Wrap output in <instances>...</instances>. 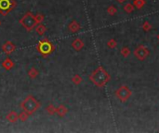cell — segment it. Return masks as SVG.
Masks as SVG:
<instances>
[{"label":"cell","instance_id":"cell-20","mask_svg":"<svg viewBox=\"0 0 159 133\" xmlns=\"http://www.w3.org/2000/svg\"><path fill=\"white\" fill-rule=\"evenodd\" d=\"M117 46V42L115 41V39H110L108 42H107V46L110 48V49H113L115 48Z\"/></svg>","mask_w":159,"mask_h":133},{"label":"cell","instance_id":"cell-9","mask_svg":"<svg viewBox=\"0 0 159 133\" xmlns=\"http://www.w3.org/2000/svg\"><path fill=\"white\" fill-rule=\"evenodd\" d=\"M72 47H73L76 51L79 52L84 47V42L80 38H76L73 41V43H72Z\"/></svg>","mask_w":159,"mask_h":133},{"label":"cell","instance_id":"cell-14","mask_svg":"<svg viewBox=\"0 0 159 133\" xmlns=\"http://www.w3.org/2000/svg\"><path fill=\"white\" fill-rule=\"evenodd\" d=\"M36 32L38 35L42 36V35H44L47 32V28L46 26H44L42 23H39L36 27Z\"/></svg>","mask_w":159,"mask_h":133},{"label":"cell","instance_id":"cell-1","mask_svg":"<svg viewBox=\"0 0 159 133\" xmlns=\"http://www.w3.org/2000/svg\"><path fill=\"white\" fill-rule=\"evenodd\" d=\"M90 81L96 85L97 87H104L107 82L111 80V77L109 75V73L103 68V67H99L97 68L90 76Z\"/></svg>","mask_w":159,"mask_h":133},{"label":"cell","instance_id":"cell-3","mask_svg":"<svg viewBox=\"0 0 159 133\" xmlns=\"http://www.w3.org/2000/svg\"><path fill=\"white\" fill-rule=\"evenodd\" d=\"M36 49L42 55L47 56L54 52L55 47H54V44L50 43L49 39H43L38 43Z\"/></svg>","mask_w":159,"mask_h":133},{"label":"cell","instance_id":"cell-12","mask_svg":"<svg viewBox=\"0 0 159 133\" xmlns=\"http://www.w3.org/2000/svg\"><path fill=\"white\" fill-rule=\"evenodd\" d=\"M68 113V108L64 105H61L60 106L56 107V114L60 117H63Z\"/></svg>","mask_w":159,"mask_h":133},{"label":"cell","instance_id":"cell-22","mask_svg":"<svg viewBox=\"0 0 159 133\" xmlns=\"http://www.w3.org/2000/svg\"><path fill=\"white\" fill-rule=\"evenodd\" d=\"M117 12V8H115L114 6H109L107 8V13L109 15H111V16H113V15Z\"/></svg>","mask_w":159,"mask_h":133},{"label":"cell","instance_id":"cell-27","mask_svg":"<svg viewBox=\"0 0 159 133\" xmlns=\"http://www.w3.org/2000/svg\"><path fill=\"white\" fill-rule=\"evenodd\" d=\"M157 39H158V41H159V34L157 35Z\"/></svg>","mask_w":159,"mask_h":133},{"label":"cell","instance_id":"cell-23","mask_svg":"<svg viewBox=\"0 0 159 133\" xmlns=\"http://www.w3.org/2000/svg\"><path fill=\"white\" fill-rule=\"evenodd\" d=\"M35 19H36V23H41L43 21H44V19H45V16L43 14H41V13H38V14H36V15H35Z\"/></svg>","mask_w":159,"mask_h":133},{"label":"cell","instance_id":"cell-10","mask_svg":"<svg viewBox=\"0 0 159 133\" xmlns=\"http://www.w3.org/2000/svg\"><path fill=\"white\" fill-rule=\"evenodd\" d=\"M6 118L9 123H15L19 120V115L15 111H10L7 115Z\"/></svg>","mask_w":159,"mask_h":133},{"label":"cell","instance_id":"cell-4","mask_svg":"<svg viewBox=\"0 0 159 133\" xmlns=\"http://www.w3.org/2000/svg\"><path fill=\"white\" fill-rule=\"evenodd\" d=\"M20 23L22 26H23L26 31L31 32L32 30L36 27V25L37 24L35 19V15L32 12H27L24 16L20 20Z\"/></svg>","mask_w":159,"mask_h":133},{"label":"cell","instance_id":"cell-21","mask_svg":"<svg viewBox=\"0 0 159 133\" xmlns=\"http://www.w3.org/2000/svg\"><path fill=\"white\" fill-rule=\"evenodd\" d=\"M46 110H47L48 114L50 115V116L56 114V107H55L53 105H49V106H47V109H46Z\"/></svg>","mask_w":159,"mask_h":133},{"label":"cell","instance_id":"cell-16","mask_svg":"<svg viewBox=\"0 0 159 133\" xmlns=\"http://www.w3.org/2000/svg\"><path fill=\"white\" fill-rule=\"evenodd\" d=\"M133 5L136 8L140 9L143 8V6L145 5V0H134L133 1Z\"/></svg>","mask_w":159,"mask_h":133},{"label":"cell","instance_id":"cell-6","mask_svg":"<svg viewBox=\"0 0 159 133\" xmlns=\"http://www.w3.org/2000/svg\"><path fill=\"white\" fill-rule=\"evenodd\" d=\"M16 7V2L14 0H0V13L3 16L10 12Z\"/></svg>","mask_w":159,"mask_h":133},{"label":"cell","instance_id":"cell-18","mask_svg":"<svg viewBox=\"0 0 159 133\" xmlns=\"http://www.w3.org/2000/svg\"><path fill=\"white\" fill-rule=\"evenodd\" d=\"M29 115L26 111H22V112H21L20 114H19V120H21V121H22V122H25L27 119H28V117H29Z\"/></svg>","mask_w":159,"mask_h":133},{"label":"cell","instance_id":"cell-28","mask_svg":"<svg viewBox=\"0 0 159 133\" xmlns=\"http://www.w3.org/2000/svg\"><path fill=\"white\" fill-rule=\"evenodd\" d=\"M0 25H1V21H0Z\"/></svg>","mask_w":159,"mask_h":133},{"label":"cell","instance_id":"cell-13","mask_svg":"<svg viewBox=\"0 0 159 133\" xmlns=\"http://www.w3.org/2000/svg\"><path fill=\"white\" fill-rule=\"evenodd\" d=\"M14 67V63L9 57L6 58L5 60L2 62V68H4L6 70H10Z\"/></svg>","mask_w":159,"mask_h":133},{"label":"cell","instance_id":"cell-11","mask_svg":"<svg viewBox=\"0 0 159 133\" xmlns=\"http://www.w3.org/2000/svg\"><path fill=\"white\" fill-rule=\"evenodd\" d=\"M68 29H69V31L71 33H77L79 30L81 29V26H80V24L76 21H72L69 24Z\"/></svg>","mask_w":159,"mask_h":133},{"label":"cell","instance_id":"cell-25","mask_svg":"<svg viewBox=\"0 0 159 133\" xmlns=\"http://www.w3.org/2000/svg\"><path fill=\"white\" fill-rule=\"evenodd\" d=\"M152 28H153L152 25L148 21H144L143 22V24H142V30H143L144 32H149Z\"/></svg>","mask_w":159,"mask_h":133},{"label":"cell","instance_id":"cell-5","mask_svg":"<svg viewBox=\"0 0 159 133\" xmlns=\"http://www.w3.org/2000/svg\"><path fill=\"white\" fill-rule=\"evenodd\" d=\"M132 95V92L127 86L124 85L119 87L117 91H115V96H117L122 103L127 102L130 96Z\"/></svg>","mask_w":159,"mask_h":133},{"label":"cell","instance_id":"cell-15","mask_svg":"<svg viewBox=\"0 0 159 133\" xmlns=\"http://www.w3.org/2000/svg\"><path fill=\"white\" fill-rule=\"evenodd\" d=\"M38 74H39V72L36 68H32L28 70V76L30 79H36L38 76Z\"/></svg>","mask_w":159,"mask_h":133},{"label":"cell","instance_id":"cell-7","mask_svg":"<svg viewBox=\"0 0 159 133\" xmlns=\"http://www.w3.org/2000/svg\"><path fill=\"white\" fill-rule=\"evenodd\" d=\"M133 54H134L135 57L138 58L139 60L143 61L144 59H145V58L149 55L150 51L148 50L147 47H145L144 46H138V47L135 49V51H134Z\"/></svg>","mask_w":159,"mask_h":133},{"label":"cell","instance_id":"cell-19","mask_svg":"<svg viewBox=\"0 0 159 133\" xmlns=\"http://www.w3.org/2000/svg\"><path fill=\"white\" fill-rule=\"evenodd\" d=\"M82 78H81V76L80 75H78V74H76V75H75L73 78H72V82H73L74 84H76V85H79L81 82H82Z\"/></svg>","mask_w":159,"mask_h":133},{"label":"cell","instance_id":"cell-2","mask_svg":"<svg viewBox=\"0 0 159 133\" xmlns=\"http://www.w3.org/2000/svg\"><path fill=\"white\" fill-rule=\"evenodd\" d=\"M21 106L29 115H33L40 107V103L34 96L30 95L22 101Z\"/></svg>","mask_w":159,"mask_h":133},{"label":"cell","instance_id":"cell-24","mask_svg":"<svg viewBox=\"0 0 159 133\" xmlns=\"http://www.w3.org/2000/svg\"><path fill=\"white\" fill-rule=\"evenodd\" d=\"M121 55L124 56V57H127L129 55H130V50H129L128 47L125 46L121 49Z\"/></svg>","mask_w":159,"mask_h":133},{"label":"cell","instance_id":"cell-26","mask_svg":"<svg viewBox=\"0 0 159 133\" xmlns=\"http://www.w3.org/2000/svg\"><path fill=\"white\" fill-rule=\"evenodd\" d=\"M117 1L118 2V3H120V4H122V3H124V2H126L127 0H117Z\"/></svg>","mask_w":159,"mask_h":133},{"label":"cell","instance_id":"cell-8","mask_svg":"<svg viewBox=\"0 0 159 133\" xmlns=\"http://www.w3.org/2000/svg\"><path fill=\"white\" fill-rule=\"evenodd\" d=\"M16 49V46L12 42L10 41H8L6 42L4 44H3V46H2V50L4 53H6L7 55H9L11 53H13L14 51H15Z\"/></svg>","mask_w":159,"mask_h":133},{"label":"cell","instance_id":"cell-17","mask_svg":"<svg viewBox=\"0 0 159 133\" xmlns=\"http://www.w3.org/2000/svg\"><path fill=\"white\" fill-rule=\"evenodd\" d=\"M134 9H135L134 5H133V4H130V3H127V4H126V5H125V7H124V10H125L127 13H128V14L132 13V12L134 11Z\"/></svg>","mask_w":159,"mask_h":133}]
</instances>
